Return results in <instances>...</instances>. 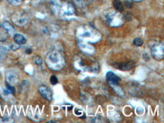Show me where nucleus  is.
Segmentation results:
<instances>
[{
    "label": "nucleus",
    "instance_id": "29",
    "mask_svg": "<svg viewBox=\"0 0 164 123\" xmlns=\"http://www.w3.org/2000/svg\"><path fill=\"white\" fill-rule=\"evenodd\" d=\"M74 113H75V114H76V115H77V116L83 115V114H84V113H83V110H80V109H78V108L75 109Z\"/></svg>",
    "mask_w": 164,
    "mask_h": 123
},
{
    "label": "nucleus",
    "instance_id": "25",
    "mask_svg": "<svg viewBox=\"0 0 164 123\" xmlns=\"http://www.w3.org/2000/svg\"><path fill=\"white\" fill-rule=\"evenodd\" d=\"M6 88L8 89V90L10 91L11 92H12V94H15V87H14V86H11V85H9V84L7 83L6 84Z\"/></svg>",
    "mask_w": 164,
    "mask_h": 123
},
{
    "label": "nucleus",
    "instance_id": "7",
    "mask_svg": "<svg viewBox=\"0 0 164 123\" xmlns=\"http://www.w3.org/2000/svg\"><path fill=\"white\" fill-rule=\"evenodd\" d=\"M151 54L157 61H161L164 58L163 45L161 43H155L151 48Z\"/></svg>",
    "mask_w": 164,
    "mask_h": 123
},
{
    "label": "nucleus",
    "instance_id": "13",
    "mask_svg": "<svg viewBox=\"0 0 164 123\" xmlns=\"http://www.w3.org/2000/svg\"><path fill=\"white\" fill-rule=\"evenodd\" d=\"M62 1L61 0H51L50 5H51V10L52 11L54 14L58 15L59 8L62 5Z\"/></svg>",
    "mask_w": 164,
    "mask_h": 123
},
{
    "label": "nucleus",
    "instance_id": "16",
    "mask_svg": "<svg viewBox=\"0 0 164 123\" xmlns=\"http://www.w3.org/2000/svg\"><path fill=\"white\" fill-rule=\"evenodd\" d=\"M113 5L114 8L116 9V12H123L124 10V7H123V4L120 0H113Z\"/></svg>",
    "mask_w": 164,
    "mask_h": 123
},
{
    "label": "nucleus",
    "instance_id": "6",
    "mask_svg": "<svg viewBox=\"0 0 164 123\" xmlns=\"http://www.w3.org/2000/svg\"><path fill=\"white\" fill-rule=\"evenodd\" d=\"M12 20L14 24H15L16 26L23 27L29 23L30 18L26 12H23V11H18L12 15Z\"/></svg>",
    "mask_w": 164,
    "mask_h": 123
},
{
    "label": "nucleus",
    "instance_id": "5",
    "mask_svg": "<svg viewBox=\"0 0 164 123\" xmlns=\"http://www.w3.org/2000/svg\"><path fill=\"white\" fill-rule=\"evenodd\" d=\"M58 15L64 19H70L74 17L75 8L73 5L70 2H62V5L59 8Z\"/></svg>",
    "mask_w": 164,
    "mask_h": 123
},
{
    "label": "nucleus",
    "instance_id": "14",
    "mask_svg": "<svg viewBox=\"0 0 164 123\" xmlns=\"http://www.w3.org/2000/svg\"><path fill=\"white\" fill-rule=\"evenodd\" d=\"M2 26L5 29V30L6 31V33H8L9 36H14V35L15 34V29L14 28V26L11 24L8 21H5L2 23Z\"/></svg>",
    "mask_w": 164,
    "mask_h": 123
},
{
    "label": "nucleus",
    "instance_id": "26",
    "mask_svg": "<svg viewBox=\"0 0 164 123\" xmlns=\"http://www.w3.org/2000/svg\"><path fill=\"white\" fill-rule=\"evenodd\" d=\"M7 40V35L5 33L0 32V42H5Z\"/></svg>",
    "mask_w": 164,
    "mask_h": 123
},
{
    "label": "nucleus",
    "instance_id": "11",
    "mask_svg": "<svg viewBox=\"0 0 164 123\" xmlns=\"http://www.w3.org/2000/svg\"><path fill=\"white\" fill-rule=\"evenodd\" d=\"M106 80L108 82L110 86H112V85H116V84H119V82L120 81V79L118 75H116V74L113 73V72L109 71V72H107L106 74Z\"/></svg>",
    "mask_w": 164,
    "mask_h": 123
},
{
    "label": "nucleus",
    "instance_id": "31",
    "mask_svg": "<svg viewBox=\"0 0 164 123\" xmlns=\"http://www.w3.org/2000/svg\"><path fill=\"white\" fill-rule=\"evenodd\" d=\"M134 2H143V1H144V0H133Z\"/></svg>",
    "mask_w": 164,
    "mask_h": 123
},
{
    "label": "nucleus",
    "instance_id": "8",
    "mask_svg": "<svg viewBox=\"0 0 164 123\" xmlns=\"http://www.w3.org/2000/svg\"><path fill=\"white\" fill-rule=\"evenodd\" d=\"M5 80L6 82L11 86H15L18 83L19 75L18 72L14 70H9L5 73Z\"/></svg>",
    "mask_w": 164,
    "mask_h": 123
},
{
    "label": "nucleus",
    "instance_id": "19",
    "mask_svg": "<svg viewBox=\"0 0 164 123\" xmlns=\"http://www.w3.org/2000/svg\"><path fill=\"white\" fill-rule=\"evenodd\" d=\"M6 48L3 47V46L0 47V62L3 61L6 58Z\"/></svg>",
    "mask_w": 164,
    "mask_h": 123
},
{
    "label": "nucleus",
    "instance_id": "10",
    "mask_svg": "<svg viewBox=\"0 0 164 123\" xmlns=\"http://www.w3.org/2000/svg\"><path fill=\"white\" fill-rule=\"evenodd\" d=\"M39 92L41 94V95L45 99H46L48 101H51L52 100V92H51V89L46 86H40L39 87Z\"/></svg>",
    "mask_w": 164,
    "mask_h": 123
},
{
    "label": "nucleus",
    "instance_id": "24",
    "mask_svg": "<svg viewBox=\"0 0 164 123\" xmlns=\"http://www.w3.org/2000/svg\"><path fill=\"white\" fill-rule=\"evenodd\" d=\"M50 82H51V85H56V84L58 82V78L54 75H51V77H50Z\"/></svg>",
    "mask_w": 164,
    "mask_h": 123
},
{
    "label": "nucleus",
    "instance_id": "32",
    "mask_svg": "<svg viewBox=\"0 0 164 123\" xmlns=\"http://www.w3.org/2000/svg\"><path fill=\"white\" fill-rule=\"evenodd\" d=\"M1 26H2V25H1V23H0V28H1Z\"/></svg>",
    "mask_w": 164,
    "mask_h": 123
},
{
    "label": "nucleus",
    "instance_id": "12",
    "mask_svg": "<svg viewBox=\"0 0 164 123\" xmlns=\"http://www.w3.org/2000/svg\"><path fill=\"white\" fill-rule=\"evenodd\" d=\"M117 67H116V68H118L120 70L123 71H129L130 70L133 69L135 67V63L133 61H126V62H122V63H118L116 64Z\"/></svg>",
    "mask_w": 164,
    "mask_h": 123
},
{
    "label": "nucleus",
    "instance_id": "15",
    "mask_svg": "<svg viewBox=\"0 0 164 123\" xmlns=\"http://www.w3.org/2000/svg\"><path fill=\"white\" fill-rule=\"evenodd\" d=\"M14 40H15V43L18 44L19 45H24L25 43L27 42V39L23 35L19 34V33H15L14 35Z\"/></svg>",
    "mask_w": 164,
    "mask_h": 123
},
{
    "label": "nucleus",
    "instance_id": "30",
    "mask_svg": "<svg viewBox=\"0 0 164 123\" xmlns=\"http://www.w3.org/2000/svg\"><path fill=\"white\" fill-rule=\"evenodd\" d=\"M31 52H32V50L30 49V48H28L27 50H26V53H27V54H31Z\"/></svg>",
    "mask_w": 164,
    "mask_h": 123
},
{
    "label": "nucleus",
    "instance_id": "9",
    "mask_svg": "<svg viewBox=\"0 0 164 123\" xmlns=\"http://www.w3.org/2000/svg\"><path fill=\"white\" fill-rule=\"evenodd\" d=\"M77 45L80 48V49L83 51V53L87 54H94V52L95 51L94 48H93L92 46L90 45L89 44H88L86 42L83 41H80L77 42Z\"/></svg>",
    "mask_w": 164,
    "mask_h": 123
},
{
    "label": "nucleus",
    "instance_id": "23",
    "mask_svg": "<svg viewBox=\"0 0 164 123\" xmlns=\"http://www.w3.org/2000/svg\"><path fill=\"white\" fill-rule=\"evenodd\" d=\"M20 48V45L17 43H14V44H11L9 45V49L12 50V51H16V50Z\"/></svg>",
    "mask_w": 164,
    "mask_h": 123
},
{
    "label": "nucleus",
    "instance_id": "4",
    "mask_svg": "<svg viewBox=\"0 0 164 123\" xmlns=\"http://www.w3.org/2000/svg\"><path fill=\"white\" fill-rule=\"evenodd\" d=\"M105 17H106L108 24L111 26H113V27L122 26L126 21L124 15L118 12H108Z\"/></svg>",
    "mask_w": 164,
    "mask_h": 123
},
{
    "label": "nucleus",
    "instance_id": "3",
    "mask_svg": "<svg viewBox=\"0 0 164 123\" xmlns=\"http://www.w3.org/2000/svg\"><path fill=\"white\" fill-rule=\"evenodd\" d=\"M75 67L79 70L89 72H97L99 70L98 64L95 60L85 55L75 60Z\"/></svg>",
    "mask_w": 164,
    "mask_h": 123
},
{
    "label": "nucleus",
    "instance_id": "18",
    "mask_svg": "<svg viewBox=\"0 0 164 123\" xmlns=\"http://www.w3.org/2000/svg\"><path fill=\"white\" fill-rule=\"evenodd\" d=\"M110 86L113 89V91L117 94L118 95L123 96V94H124V92L123 91L122 88L119 86V84H116V85H112V86Z\"/></svg>",
    "mask_w": 164,
    "mask_h": 123
},
{
    "label": "nucleus",
    "instance_id": "27",
    "mask_svg": "<svg viewBox=\"0 0 164 123\" xmlns=\"http://www.w3.org/2000/svg\"><path fill=\"white\" fill-rule=\"evenodd\" d=\"M124 5H126L127 8H133V2H132V1H130V0H126V1L124 2Z\"/></svg>",
    "mask_w": 164,
    "mask_h": 123
},
{
    "label": "nucleus",
    "instance_id": "21",
    "mask_svg": "<svg viewBox=\"0 0 164 123\" xmlns=\"http://www.w3.org/2000/svg\"><path fill=\"white\" fill-rule=\"evenodd\" d=\"M23 0H8V2L10 4H12V5H15V6H18L20 4L23 2Z\"/></svg>",
    "mask_w": 164,
    "mask_h": 123
},
{
    "label": "nucleus",
    "instance_id": "17",
    "mask_svg": "<svg viewBox=\"0 0 164 123\" xmlns=\"http://www.w3.org/2000/svg\"><path fill=\"white\" fill-rule=\"evenodd\" d=\"M29 87H30V84L27 80L22 81L21 83L20 84V91L22 93L27 92L28 91Z\"/></svg>",
    "mask_w": 164,
    "mask_h": 123
},
{
    "label": "nucleus",
    "instance_id": "1",
    "mask_svg": "<svg viewBox=\"0 0 164 123\" xmlns=\"http://www.w3.org/2000/svg\"><path fill=\"white\" fill-rule=\"evenodd\" d=\"M45 64L49 69L59 71L65 66V58L62 50L53 48L48 53L45 58Z\"/></svg>",
    "mask_w": 164,
    "mask_h": 123
},
{
    "label": "nucleus",
    "instance_id": "2",
    "mask_svg": "<svg viewBox=\"0 0 164 123\" xmlns=\"http://www.w3.org/2000/svg\"><path fill=\"white\" fill-rule=\"evenodd\" d=\"M76 34L82 41L88 42H97L101 39V34L88 25H82L77 28Z\"/></svg>",
    "mask_w": 164,
    "mask_h": 123
},
{
    "label": "nucleus",
    "instance_id": "20",
    "mask_svg": "<svg viewBox=\"0 0 164 123\" xmlns=\"http://www.w3.org/2000/svg\"><path fill=\"white\" fill-rule=\"evenodd\" d=\"M133 44L135 45L137 47H140L143 45V40H141V38H135L134 40H133Z\"/></svg>",
    "mask_w": 164,
    "mask_h": 123
},
{
    "label": "nucleus",
    "instance_id": "22",
    "mask_svg": "<svg viewBox=\"0 0 164 123\" xmlns=\"http://www.w3.org/2000/svg\"><path fill=\"white\" fill-rule=\"evenodd\" d=\"M33 61H34V63L38 66L42 65L43 62L42 58L40 56H36L35 58H34V59H33Z\"/></svg>",
    "mask_w": 164,
    "mask_h": 123
},
{
    "label": "nucleus",
    "instance_id": "28",
    "mask_svg": "<svg viewBox=\"0 0 164 123\" xmlns=\"http://www.w3.org/2000/svg\"><path fill=\"white\" fill-rule=\"evenodd\" d=\"M75 2L79 7H83L85 5L84 0H75Z\"/></svg>",
    "mask_w": 164,
    "mask_h": 123
}]
</instances>
